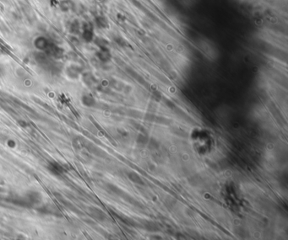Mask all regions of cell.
<instances>
[{
    "mask_svg": "<svg viewBox=\"0 0 288 240\" xmlns=\"http://www.w3.org/2000/svg\"><path fill=\"white\" fill-rule=\"evenodd\" d=\"M189 142L197 154H211L216 148V138L212 131L203 127H195L189 132Z\"/></svg>",
    "mask_w": 288,
    "mask_h": 240,
    "instance_id": "obj_1",
    "label": "cell"
},
{
    "mask_svg": "<svg viewBox=\"0 0 288 240\" xmlns=\"http://www.w3.org/2000/svg\"><path fill=\"white\" fill-rule=\"evenodd\" d=\"M84 40L86 42H92L93 39V31H92V25L90 24H85L83 26V34H82Z\"/></svg>",
    "mask_w": 288,
    "mask_h": 240,
    "instance_id": "obj_2",
    "label": "cell"
},
{
    "mask_svg": "<svg viewBox=\"0 0 288 240\" xmlns=\"http://www.w3.org/2000/svg\"><path fill=\"white\" fill-rule=\"evenodd\" d=\"M34 44H35L36 48L39 50H47L48 47L50 46L48 40H47L44 37H38L35 41Z\"/></svg>",
    "mask_w": 288,
    "mask_h": 240,
    "instance_id": "obj_3",
    "label": "cell"
},
{
    "mask_svg": "<svg viewBox=\"0 0 288 240\" xmlns=\"http://www.w3.org/2000/svg\"><path fill=\"white\" fill-rule=\"evenodd\" d=\"M97 56H98V58L102 62H108L111 58V54H110V52L107 49V47H102L100 51L97 53Z\"/></svg>",
    "mask_w": 288,
    "mask_h": 240,
    "instance_id": "obj_4",
    "label": "cell"
},
{
    "mask_svg": "<svg viewBox=\"0 0 288 240\" xmlns=\"http://www.w3.org/2000/svg\"><path fill=\"white\" fill-rule=\"evenodd\" d=\"M48 169L50 170L51 173L57 174V175L61 174L63 173V167L56 163H50V165L48 166Z\"/></svg>",
    "mask_w": 288,
    "mask_h": 240,
    "instance_id": "obj_5",
    "label": "cell"
},
{
    "mask_svg": "<svg viewBox=\"0 0 288 240\" xmlns=\"http://www.w3.org/2000/svg\"><path fill=\"white\" fill-rule=\"evenodd\" d=\"M81 72V70L77 66H71L69 68H68V75L70 78H77Z\"/></svg>",
    "mask_w": 288,
    "mask_h": 240,
    "instance_id": "obj_6",
    "label": "cell"
},
{
    "mask_svg": "<svg viewBox=\"0 0 288 240\" xmlns=\"http://www.w3.org/2000/svg\"><path fill=\"white\" fill-rule=\"evenodd\" d=\"M82 102L86 106H93L95 105V99L92 96L89 95H85L82 98Z\"/></svg>",
    "mask_w": 288,
    "mask_h": 240,
    "instance_id": "obj_7",
    "label": "cell"
},
{
    "mask_svg": "<svg viewBox=\"0 0 288 240\" xmlns=\"http://www.w3.org/2000/svg\"><path fill=\"white\" fill-rule=\"evenodd\" d=\"M60 6H61L63 11H68V10H69V8H71V7L73 6V3L70 0H64V1L61 2Z\"/></svg>",
    "mask_w": 288,
    "mask_h": 240,
    "instance_id": "obj_8",
    "label": "cell"
},
{
    "mask_svg": "<svg viewBox=\"0 0 288 240\" xmlns=\"http://www.w3.org/2000/svg\"><path fill=\"white\" fill-rule=\"evenodd\" d=\"M80 29H81L80 24L77 20H75L70 26V32L73 34H78V32L80 31Z\"/></svg>",
    "mask_w": 288,
    "mask_h": 240,
    "instance_id": "obj_9",
    "label": "cell"
}]
</instances>
